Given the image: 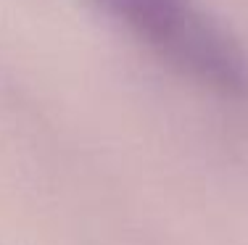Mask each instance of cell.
<instances>
[{
	"label": "cell",
	"instance_id": "1",
	"mask_svg": "<svg viewBox=\"0 0 248 245\" xmlns=\"http://www.w3.org/2000/svg\"><path fill=\"white\" fill-rule=\"evenodd\" d=\"M135 32L169 66L224 95L248 87V69L235 43L198 0H93Z\"/></svg>",
	"mask_w": 248,
	"mask_h": 245
}]
</instances>
